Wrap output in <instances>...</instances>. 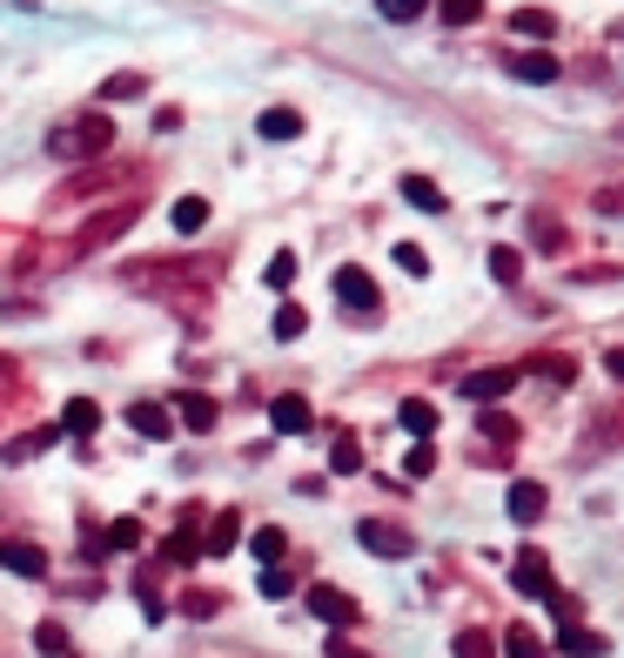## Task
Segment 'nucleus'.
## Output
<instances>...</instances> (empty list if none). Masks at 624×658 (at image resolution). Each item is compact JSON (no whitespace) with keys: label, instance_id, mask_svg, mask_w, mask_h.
I'll list each match as a JSON object with an SVG mask.
<instances>
[{"label":"nucleus","instance_id":"f257e3e1","mask_svg":"<svg viewBox=\"0 0 624 658\" xmlns=\"http://www.w3.org/2000/svg\"><path fill=\"white\" fill-rule=\"evenodd\" d=\"M108 148H114V114L108 108H82V114H67V122L48 135L54 162H101Z\"/></svg>","mask_w":624,"mask_h":658},{"label":"nucleus","instance_id":"f03ea898","mask_svg":"<svg viewBox=\"0 0 624 658\" xmlns=\"http://www.w3.org/2000/svg\"><path fill=\"white\" fill-rule=\"evenodd\" d=\"M222 269H228V256L215 249V256H195V262H135L122 276L128 283H162V289H209V283H222Z\"/></svg>","mask_w":624,"mask_h":658},{"label":"nucleus","instance_id":"7ed1b4c3","mask_svg":"<svg viewBox=\"0 0 624 658\" xmlns=\"http://www.w3.org/2000/svg\"><path fill=\"white\" fill-rule=\"evenodd\" d=\"M135 215H141V202H122V209H108V215H95V222L82 228V236L67 243V262H74V256H95V249H108L114 236H128V228H135Z\"/></svg>","mask_w":624,"mask_h":658},{"label":"nucleus","instance_id":"20e7f679","mask_svg":"<svg viewBox=\"0 0 624 658\" xmlns=\"http://www.w3.org/2000/svg\"><path fill=\"white\" fill-rule=\"evenodd\" d=\"M309 611H316L329 632H349V625H357V618H363V605L349 598L342 585H309Z\"/></svg>","mask_w":624,"mask_h":658},{"label":"nucleus","instance_id":"39448f33","mask_svg":"<svg viewBox=\"0 0 624 658\" xmlns=\"http://www.w3.org/2000/svg\"><path fill=\"white\" fill-rule=\"evenodd\" d=\"M357 545H363V551H376V558H410V551H416V537H410L403 524L363 518V524H357Z\"/></svg>","mask_w":624,"mask_h":658},{"label":"nucleus","instance_id":"423d86ee","mask_svg":"<svg viewBox=\"0 0 624 658\" xmlns=\"http://www.w3.org/2000/svg\"><path fill=\"white\" fill-rule=\"evenodd\" d=\"M511 585H517L524 598H551V592H558V578H551V558H544L537 545H524V551H517V564H511Z\"/></svg>","mask_w":624,"mask_h":658},{"label":"nucleus","instance_id":"0eeeda50","mask_svg":"<svg viewBox=\"0 0 624 658\" xmlns=\"http://www.w3.org/2000/svg\"><path fill=\"white\" fill-rule=\"evenodd\" d=\"M336 296L357 309V316H370V309H383V289H376V276L370 269H357V262H342L336 269Z\"/></svg>","mask_w":624,"mask_h":658},{"label":"nucleus","instance_id":"6e6552de","mask_svg":"<svg viewBox=\"0 0 624 658\" xmlns=\"http://www.w3.org/2000/svg\"><path fill=\"white\" fill-rule=\"evenodd\" d=\"M128 431H135V437H154V444H169V437H175V410L154 404V397H141V404H128Z\"/></svg>","mask_w":624,"mask_h":658},{"label":"nucleus","instance_id":"1a4fd4ad","mask_svg":"<svg viewBox=\"0 0 624 658\" xmlns=\"http://www.w3.org/2000/svg\"><path fill=\"white\" fill-rule=\"evenodd\" d=\"M0 571H14V578H48V551L27 545V537H0Z\"/></svg>","mask_w":624,"mask_h":658},{"label":"nucleus","instance_id":"9d476101","mask_svg":"<svg viewBox=\"0 0 624 658\" xmlns=\"http://www.w3.org/2000/svg\"><path fill=\"white\" fill-rule=\"evenodd\" d=\"M503 511H511L517 524H537L544 511H551V491H544L537 477H517V484H511V497H503Z\"/></svg>","mask_w":624,"mask_h":658},{"label":"nucleus","instance_id":"9b49d317","mask_svg":"<svg viewBox=\"0 0 624 658\" xmlns=\"http://www.w3.org/2000/svg\"><path fill=\"white\" fill-rule=\"evenodd\" d=\"M517 376L524 370H477V376H463V397H471V404H497V397L517 390Z\"/></svg>","mask_w":624,"mask_h":658},{"label":"nucleus","instance_id":"f8f14e48","mask_svg":"<svg viewBox=\"0 0 624 658\" xmlns=\"http://www.w3.org/2000/svg\"><path fill=\"white\" fill-rule=\"evenodd\" d=\"M269 423H276L283 437H302V431H316V410H309L302 397H276L269 404Z\"/></svg>","mask_w":624,"mask_h":658},{"label":"nucleus","instance_id":"ddd939ff","mask_svg":"<svg viewBox=\"0 0 624 658\" xmlns=\"http://www.w3.org/2000/svg\"><path fill=\"white\" fill-rule=\"evenodd\" d=\"M195 524H202V511H188L175 537H162V564H195L202 558V537H195Z\"/></svg>","mask_w":624,"mask_h":658},{"label":"nucleus","instance_id":"4468645a","mask_svg":"<svg viewBox=\"0 0 624 658\" xmlns=\"http://www.w3.org/2000/svg\"><path fill=\"white\" fill-rule=\"evenodd\" d=\"M397 417H403V431H410L416 444H430V437H437V404H430V397H403Z\"/></svg>","mask_w":624,"mask_h":658},{"label":"nucleus","instance_id":"2eb2a0df","mask_svg":"<svg viewBox=\"0 0 624 658\" xmlns=\"http://www.w3.org/2000/svg\"><path fill=\"white\" fill-rule=\"evenodd\" d=\"M236 537H242V518H236V511H215L209 531H202V551L222 558V551H236Z\"/></svg>","mask_w":624,"mask_h":658},{"label":"nucleus","instance_id":"dca6fc26","mask_svg":"<svg viewBox=\"0 0 624 658\" xmlns=\"http://www.w3.org/2000/svg\"><path fill=\"white\" fill-rule=\"evenodd\" d=\"M511 74H517V82H531V88H544V82H558L564 67H558V54L537 48V54H511Z\"/></svg>","mask_w":624,"mask_h":658},{"label":"nucleus","instance_id":"f3484780","mask_svg":"<svg viewBox=\"0 0 624 658\" xmlns=\"http://www.w3.org/2000/svg\"><path fill=\"white\" fill-rule=\"evenodd\" d=\"M54 444H61V423H41V431L14 437L8 450H0V457H8V463H27V457H41V450H54Z\"/></svg>","mask_w":624,"mask_h":658},{"label":"nucleus","instance_id":"a211bd4d","mask_svg":"<svg viewBox=\"0 0 624 658\" xmlns=\"http://www.w3.org/2000/svg\"><path fill=\"white\" fill-rule=\"evenodd\" d=\"M95 431H101V404L74 397V404L61 410V437H95Z\"/></svg>","mask_w":624,"mask_h":658},{"label":"nucleus","instance_id":"6ab92c4d","mask_svg":"<svg viewBox=\"0 0 624 658\" xmlns=\"http://www.w3.org/2000/svg\"><path fill=\"white\" fill-rule=\"evenodd\" d=\"M255 135H262V141H296V135H302V114H296V108H262Z\"/></svg>","mask_w":624,"mask_h":658},{"label":"nucleus","instance_id":"aec40b11","mask_svg":"<svg viewBox=\"0 0 624 658\" xmlns=\"http://www.w3.org/2000/svg\"><path fill=\"white\" fill-rule=\"evenodd\" d=\"M175 417L188 423V431H215V397H202V390H182V397H175Z\"/></svg>","mask_w":624,"mask_h":658},{"label":"nucleus","instance_id":"412c9836","mask_svg":"<svg viewBox=\"0 0 624 658\" xmlns=\"http://www.w3.org/2000/svg\"><path fill=\"white\" fill-rule=\"evenodd\" d=\"M558 651H571V658H604V632H591V625H564V632H558Z\"/></svg>","mask_w":624,"mask_h":658},{"label":"nucleus","instance_id":"4be33fe9","mask_svg":"<svg viewBox=\"0 0 624 658\" xmlns=\"http://www.w3.org/2000/svg\"><path fill=\"white\" fill-rule=\"evenodd\" d=\"M169 222H175V236H202V228H209V202L202 196H182L169 209Z\"/></svg>","mask_w":624,"mask_h":658},{"label":"nucleus","instance_id":"5701e85b","mask_svg":"<svg viewBox=\"0 0 624 658\" xmlns=\"http://www.w3.org/2000/svg\"><path fill=\"white\" fill-rule=\"evenodd\" d=\"M403 202H410V209H430V215H444V188H437L430 175H403Z\"/></svg>","mask_w":624,"mask_h":658},{"label":"nucleus","instance_id":"b1692460","mask_svg":"<svg viewBox=\"0 0 624 658\" xmlns=\"http://www.w3.org/2000/svg\"><path fill=\"white\" fill-rule=\"evenodd\" d=\"M511 27L524 34V41H551V34H558V14H544V8H517Z\"/></svg>","mask_w":624,"mask_h":658},{"label":"nucleus","instance_id":"393cba45","mask_svg":"<svg viewBox=\"0 0 624 658\" xmlns=\"http://www.w3.org/2000/svg\"><path fill=\"white\" fill-rule=\"evenodd\" d=\"M503 658H551V645H544L531 625H511L503 632Z\"/></svg>","mask_w":624,"mask_h":658},{"label":"nucleus","instance_id":"a878e982","mask_svg":"<svg viewBox=\"0 0 624 658\" xmlns=\"http://www.w3.org/2000/svg\"><path fill=\"white\" fill-rule=\"evenodd\" d=\"M477 437H490V450H511V444H517V423L503 417V410H484V417H477Z\"/></svg>","mask_w":624,"mask_h":658},{"label":"nucleus","instance_id":"bb28decb","mask_svg":"<svg viewBox=\"0 0 624 658\" xmlns=\"http://www.w3.org/2000/svg\"><path fill=\"white\" fill-rule=\"evenodd\" d=\"M148 88V74H135V67H122V74H108V82H101V108L108 101H135Z\"/></svg>","mask_w":624,"mask_h":658},{"label":"nucleus","instance_id":"cd10ccee","mask_svg":"<svg viewBox=\"0 0 624 658\" xmlns=\"http://www.w3.org/2000/svg\"><path fill=\"white\" fill-rule=\"evenodd\" d=\"M437 21L444 27H477L484 21V0H437Z\"/></svg>","mask_w":624,"mask_h":658},{"label":"nucleus","instance_id":"c85d7f7f","mask_svg":"<svg viewBox=\"0 0 624 658\" xmlns=\"http://www.w3.org/2000/svg\"><path fill=\"white\" fill-rule=\"evenodd\" d=\"M249 551H255V558H262V564H283V551H289V537H283V531H276V524H262V531H255V537H249Z\"/></svg>","mask_w":624,"mask_h":658},{"label":"nucleus","instance_id":"c756f323","mask_svg":"<svg viewBox=\"0 0 624 658\" xmlns=\"http://www.w3.org/2000/svg\"><path fill=\"white\" fill-rule=\"evenodd\" d=\"M329 471H336V477L363 471V444H357V437H336V444H329Z\"/></svg>","mask_w":624,"mask_h":658},{"label":"nucleus","instance_id":"7c9ffc66","mask_svg":"<svg viewBox=\"0 0 624 658\" xmlns=\"http://www.w3.org/2000/svg\"><path fill=\"white\" fill-rule=\"evenodd\" d=\"M450 651H457V658H497V638L471 625V632H457V638H450Z\"/></svg>","mask_w":624,"mask_h":658},{"label":"nucleus","instance_id":"2f4dec72","mask_svg":"<svg viewBox=\"0 0 624 658\" xmlns=\"http://www.w3.org/2000/svg\"><path fill=\"white\" fill-rule=\"evenodd\" d=\"M531 236H537V249H544V256H558V249H564L558 215H537V209H531Z\"/></svg>","mask_w":624,"mask_h":658},{"label":"nucleus","instance_id":"473e14b6","mask_svg":"<svg viewBox=\"0 0 624 658\" xmlns=\"http://www.w3.org/2000/svg\"><path fill=\"white\" fill-rule=\"evenodd\" d=\"M490 276H497L503 289H517V276H524V256H517V249H490Z\"/></svg>","mask_w":624,"mask_h":658},{"label":"nucleus","instance_id":"72a5a7b5","mask_svg":"<svg viewBox=\"0 0 624 658\" xmlns=\"http://www.w3.org/2000/svg\"><path fill=\"white\" fill-rule=\"evenodd\" d=\"M101 545H108V551H141V524H135V518H114Z\"/></svg>","mask_w":624,"mask_h":658},{"label":"nucleus","instance_id":"f704fd0d","mask_svg":"<svg viewBox=\"0 0 624 658\" xmlns=\"http://www.w3.org/2000/svg\"><path fill=\"white\" fill-rule=\"evenodd\" d=\"M376 14L383 21H423V14H430V0H376Z\"/></svg>","mask_w":624,"mask_h":658},{"label":"nucleus","instance_id":"c9c22d12","mask_svg":"<svg viewBox=\"0 0 624 658\" xmlns=\"http://www.w3.org/2000/svg\"><path fill=\"white\" fill-rule=\"evenodd\" d=\"M437 471V444H410V457H403V477H430Z\"/></svg>","mask_w":624,"mask_h":658},{"label":"nucleus","instance_id":"e433bc0d","mask_svg":"<svg viewBox=\"0 0 624 658\" xmlns=\"http://www.w3.org/2000/svg\"><path fill=\"white\" fill-rule=\"evenodd\" d=\"M302 330H309V316H302V302H283V309H276V336H283V343H296Z\"/></svg>","mask_w":624,"mask_h":658},{"label":"nucleus","instance_id":"4c0bfd02","mask_svg":"<svg viewBox=\"0 0 624 658\" xmlns=\"http://www.w3.org/2000/svg\"><path fill=\"white\" fill-rule=\"evenodd\" d=\"M34 645H41L48 658H67V625H54V618H48V625H34Z\"/></svg>","mask_w":624,"mask_h":658},{"label":"nucleus","instance_id":"58836bf2","mask_svg":"<svg viewBox=\"0 0 624 658\" xmlns=\"http://www.w3.org/2000/svg\"><path fill=\"white\" fill-rule=\"evenodd\" d=\"M289 592H296V578L283 564H262V598H289Z\"/></svg>","mask_w":624,"mask_h":658},{"label":"nucleus","instance_id":"ea45409f","mask_svg":"<svg viewBox=\"0 0 624 658\" xmlns=\"http://www.w3.org/2000/svg\"><path fill=\"white\" fill-rule=\"evenodd\" d=\"M182 611L188 618H215L222 611V592H182Z\"/></svg>","mask_w":624,"mask_h":658},{"label":"nucleus","instance_id":"a19ab883","mask_svg":"<svg viewBox=\"0 0 624 658\" xmlns=\"http://www.w3.org/2000/svg\"><path fill=\"white\" fill-rule=\"evenodd\" d=\"M289 283H296V256L276 249V256H269V289H289Z\"/></svg>","mask_w":624,"mask_h":658},{"label":"nucleus","instance_id":"79ce46f5","mask_svg":"<svg viewBox=\"0 0 624 658\" xmlns=\"http://www.w3.org/2000/svg\"><path fill=\"white\" fill-rule=\"evenodd\" d=\"M397 269L403 276H430V256H423L416 243H397Z\"/></svg>","mask_w":624,"mask_h":658},{"label":"nucleus","instance_id":"37998d69","mask_svg":"<svg viewBox=\"0 0 624 658\" xmlns=\"http://www.w3.org/2000/svg\"><path fill=\"white\" fill-rule=\"evenodd\" d=\"M329 658H376V651H363L357 638H342V632H329V645H323Z\"/></svg>","mask_w":624,"mask_h":658},{"label":"nucleus","instance_id":"c03bdc74","mask_svg":"<svg viewBox=\"0 0 624 658\" xmlns=\"http://www.w3.org/2000/svg\"><path fill=\"white\" fill-rule=\"evenodd\" d=\"M604 376H611V383H624V343H617V350H604Z\"/></svg>","mask_w":624,"mask_h":658},{"label":"nucleus","instance_id":"a18cd8bd","mask_svg":"<svg viewBox=\"0 0 624 658\" xmlns=\"http://www.w3.org/2000/svg\"><path fill=\"white\" fill-rule=\"evenodd\" d=\"M0 376H8V357H0Z\"/></svg>","mask_w":624,"mask_h":658}]
</instances>
